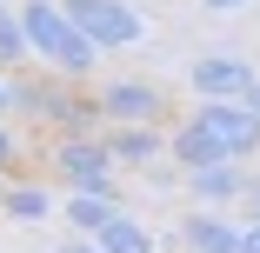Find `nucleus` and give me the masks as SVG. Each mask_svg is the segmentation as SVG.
Here are the masks:
<instances>
[{"mask_svg": "<svg viewBox=\"0 0 260 253\" xmlns=\"http://www.w3.org/2000/svg\"><path fill=\"white\" fill-rule=\"evenodd\" d=\"M240 253H260V220H247V240H240Z\"/></svg>", "mask_w": 260, "mask_h": 253, "instance_id": "20", "label": "nucleus"}, {"mask_svg": "<svg viewBox=\"0 0 260 253\" xmlns=\"http://www.w3.org/2000/svg\"><path fill=\"white\" fill-rule=\"evenodd\" d=\"M240 240H247V220H227L214 207H193L180 220V246L187 253H240Z\"/></svg>", "mask_w": 260, "mask_h": 253, "instance_id": "10", "label": "nucleus"}, {"mask_svg": "<svg viewBox=\"0 0 260 253\" xmlns=\"http://www.w3.org/2000/svg\"><path fill=\"white\" fill-rule=\"evenodd\" d=\"M247 187H253V173H247V160H220V167H193L187 173V200H200V207H234V200H247Z\"/></svg>", "mask_w": 260, "mask_h": 253, "instance_id": "9", "label": "nucleus"}, {"mask_svg": "<svg viewBox=\"0 0 260 253\" xmlns=\"http://www.w3.org/2000/svg\"><path fill=\"white\" fill-rule=\"evenodd\" d=\"M260 154V114L247 100H193L187 120L174 127V167H220V160H253Z\"/></svg>", "mask_w": 260, "mask_h": 253, "instance_id": "1", "label": "nucleus"}, {"mask_svg": "<svg viewBox=\"0 0 260 253\" xmlns=\"http://www.w3.org/2000/svg\"><path fill=\"white\" fill-rule=\"evenodd\" d=\"M34 60V40H27V20H20V0H0V67L20 74Z\"/></svg>", "mask_w": 260, "mask_h": 253, "instance_id": "13", "label": "nucleus"}, {"mask_svg": "<svg viewBox=\"0 0 260 253\" xmlns=\"http://www.w3.org/2000/svg\"><path fill=\"white\" fill-rule=\"evenodd\" d=\"M60 7L74 14V27L100 54H134V47H147V14L134 0H60Z\"/></svg>", "mask_w": 260, "mask_h": 253, "instance_id": "5", "label": "nucleus"}, {"mask_svg": "<svg viewBox=\"0 0 260 253\" xmlns=\"http://www.w3.org/2000/svg\"><path fill=\"white\" fill-rule=\"evenodd\" d=\"M247 107H253V114H260V87H253V93H247Z\"/></svg>", "mask_w": 260, "mask_h": 253, "instance_id": "22", "label": "nucleus"}, {"mask_svg": "<svg viewBox=\"0 0 260 253\" xmlns=\"http://www.w3.org/2000/svg\"><path fill=\"white\" fill-rule=\"evenodd\" d=\"M93 240H100V253H160V246H153V233H147V227H140L127 207H120L107 227H100Z\"/></svg>", "mask_w": 260, "mask_h": 253, "instance_id": "14", "label": "nucleus"}, {"mask_svg": "<svg viewBox=\"0 0 260 253\" xmlns=\"http://www.w3.org/2000/svg\"><path fill=\"white\" fill-rule=\"evenodd\" d=\"M0 213H7V220H20V227H40L47 213H60V193L20 173V180H14L7 193H0Z\"/></svg>", "mask_w": 260, "mask_h": 253, "instance_id": "12", "label": "nucleus"}, {"mask_svg": "<svg viewBox=\"0 0 260 253\" xmlns=\"http://www.w3.org/2000/svg\"><path fill=\"white\" fill-rule=\"evenodd\" d=\"M107 154L120 160V173H153L174 160V133L167 127H107Z\"/></svg>", "mask_w": 260, "mask_h": 253, "instance_id": "8", "label": "nucleus"}, {"mask_svg": "<svg viewBox=\"0 0 260 253\" xmlns=\"http://www.w3.org/2000/svg\"><path fill=\"white\" fill-rule=\"evenodd\" d=\"M47 173L60 187H120V160L107 154V133H54Z\"/></svg>", "mask_w": 260, "mask_h": 253, "instance_id": "4", "label": "nucleus"}, {"mask_svg": "<svg viewBox=\"0 0 260 253\" xmlns=\"http://www.w3.org/2000/svg\"><path fill=\"white\" fill-rule=\"evenodd\" d=\"M240 213H247V220H260V173H253V187H247V200H240Z\"/></svg>", "mask_w": 260, "mask_h": 253, "instance_id": "17", "label": "nucleus"}, {"mask_svg": "<svg viewBox=\"0 0 260 253\" xmlns=\"http://www.w3.org/2000/svg\"><path fill=\"white\" fill-rule=\"evenodd\" d=\"M207 14H240V7H253V0H200Z\"/></svg>", "mask_w": 260, "mask_h": 253, "instance_id": "19", "label": "nucleus"}, {"mask_svg": "<svg viewBox=\"0 0 260 253\" xmlns=\"http://www.w3.org/2000/svg\"><path fill=\"white\" fill-rule=\"evenodd\" d=\"M0 167H7V173H20V140L7 133V120H0Z\"/></svg>", "mask_w": 260, "mask_h": 253, "instance_id": "15", "label": "nucleus"}, {"mask_svg": "<svg viewBox=\"0 0 260 253\" xmlns=\"http://www.w3.org/2000/svg\"><path fill=\"white\" fill-rule=\"evenodd\" d=\"M187 87H193V100H247L260 87V67L247 54H200L187 67Z\"/></svg>", "mask_w": 260, "mask_h": 253, "instance_id": "7", "label": "nucleus"}, {"mask_svg": "<svg viewBox=\"0 0 260 253\" xmlns=\"http://www.w3.org/2000/svg\"><path fill=\"white\" fill-rule=\"evenodd\" d=\"M14 114L47 127V133H93V127H107L100 120V100L80 93V80L67 74H14Z\"/></svg>", "mask_w": 260, "mask_h": 253, "instance_id": "2", "label": "nucleus"}, {"mask_svg": "<svg viewBox=\"0 0 260 253\" xmlns=\"http://www.w3.org/2000/svg\"><path fill=\"white\" fill-rule=\"evenodd\" d=\"M114 213H120V187H67V193H60V220H67L80 240H93Z\"/></svg>", "mask_w": 260, "mask_h": 253, "instance_id": "11", "label": "nucleus"}, {"mask_svg": "<svg viewBox=\"0 0 260 253\" xmlns=\"http://www.w3.org/2000/svg\"><path fill=\"white\" fill-rule=\"evenodd\" d=\"M7 187H14V173H7V167H0V193H7Z\"/></svg>", "mask_w": 260, "mask_h": 253, "instance_id": "21", "label": "nucleus"}, {"mask_svg": "<svg viewBox=\"0 0 260 253\" xmlns=\"http://www.w3.org/2000/svg\"><path fill=\"white\" fill-rule=\"evenodd\" d=\"M20 20H27V40H34V60L47 74H67V80H87L100 67V47L74 27V14L60 0H20Z\"/></svg>", "mask_w": 260, "mask_h": 253, "instance_id": "3", "label": "nucleus"}, {"mask_svg": "<svg viewBox=\"0 0 260 253\" xmlns=\"http://www.w3.org/2000/svg\"><path fill=\"white\" fill-rule=\"evenodd\" d=\"M14 100H20V93H14V74H7V67H0V120H7V114H14Z\"/></svg>", "mask_w": 260, "mask_h": 253, "instance_id": "16", "label": "nucleus"}, {"mask_svg": "<svg viewBox=\"0 0 260 253\" xmlns=\"http://www.w3.org/2000/svg\"><path fill=\"white\" fill-rule=\"evenodd\" d=\"M93 100H100V120H107V127H160L167 120V93L153 87V80H140V74L100 80Z\"/></svg>", "mask_w": 260, "mask_h": 253, "instance_id": "6", "label": "nucleus"}, {"mask_svg": "<svg viewBox=\"0 0 260 253\" xmlns=\"http://www.w3.org/2000/svg\"><path fill=\"white\" fill-rule=\"evenodd\" d=\"M54 253H100V240H80V233H74V240H60Z\"/></svg>", "mask_w": 260, "mask_h": 253, "instance_id": "18", "label": "nucleus"}]
</instances>
